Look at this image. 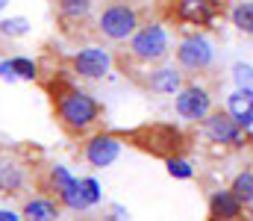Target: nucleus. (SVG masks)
<instances>
[{"instance_id": "f257e3e1", "label": "nucleus", "mask_w": 253, "mask_h": 221, "mask_svg": "<svg viewBox=\"0 0 253 221\" xmlns=\"http://www.w3.org/2000/svg\"><path fill=\"white\" fill-rule=\"evenodd\" d=\"M50 100H53V115H56L59 127L74 139L94 133L103 121L100 100L91 91L80 88L77 83H71V80L50 83Z\"/></svg>"}, {"instance_id": "f03ea898", "label": "nucleus", "mask_w": 253, "mask_h": 221, "mask_svg": "<svg viewBox=\"0 0 253 221\" xmlns=\"http://www.w3.org/2000/svg\"><path fill=\"white\" fill-rule=\"evenodd\" d=\"M174 53V39L165 24L159 21H141L138 30L126 39V56L138 65H159Z\"/></svg>"}, {"instance_id": "7ed1b4c3", "label": "nucleus", "mask_w": 253, "mask_h": 221, "mask_svg": "<svg viewBox=\"0 0 253 221\" xmlns=\"http://www.w3.org/2000/svg\"><path fill=\"white\" fill-rule=\"evenodd\" d=\"M138 24H141V12L132 0H106L94 21L97 33L112 44H124L138 30Z\"/></svg>"}, {"instance_id": "20e7f679", "label": "nucleus", "mask_w": 253, "mask_h": 221, "mask_svg": "<svg viewBox=\"0 0 253 221\" xmlns=\"http://www.w3.org/2000/svg\"><path fill=\"white\" fill-rule=\"evenodd\" d=\"M126 139L138 147V150H144L150 156H159V159H168L174 153H183V147H186V136L174 124H144V127L132 130Z\"/></svg>"}, {"instance_id": "39448f33", "label": "nucleus", "mask_w": 253, "mask_h": 221, "mask_svg": "<svg viewBox=\"0 0 253 221\" xmlns=\"http://www.w3.org/2000/svg\"><path fill=\"white\" fill-rule=\"evenodd\" d=\"M174 59L186 74H206L215 65V44L206 33L191 30L174 44Z\"/></svg>"}, {"instance_id": "423d86ee", "label": "nucleus", "mask_w": 253, "mask_h": 221, "mask_svg": "<svg viewBox=\"0 0 253 221\" xmlns=\"http://www.w3.org/2000/svg\"><path fill=\"white\" fill-rule=\"evenodd\" d=\"M200 130H203L206 142H212L218 147H227V150H242L245 142H248V130L227 109H212L200 121Z\"/></svg>"}, {"instance_id": "0eeeda50", "label": "nucleus", "mask_w": 253, "mask_h": 221, "mask_svg": "<svg viewBox=\"0 0 253 221\" xmlns=\"http://www.w3.org/2000/svg\"><path fill=\"white\" fill-rule=\"evenodd\" d=\"M115 68V56L112 50H106L103 44H85L77 47L71 56V74L80 80H103Z\"/></svg>"}, {"instance_id": "6e6552de", "label": "nucleus", "mask_w": 253, "mask_h": 221, "mask_svg": "<svg viewBox=\"0 0 253 221\" xmlns=\"http://www.w3.org/2000/svg\"><path fill=\"white\" fill-rule=\"evenodd\" d=\"M174 109H177V115H180L183 121H194V124H200V121L215 109L212 91H209L203 83H197V80L183 83V88L174 94Z\"/></svg>"}, {"instance_id": "1a4fd4ad", "label": "nucleus", "mask_w": 253, "mask_h": 221, "mask_svg": "<svg viewBox=\"0 0 253 221\" xmlns=\"http://www.w3.org/2000/svg\"><path fill=\"white\" fill-rule=\"evenodd\" d=\"M47 195H53V198L62 204V210L85 213L80 180H77L65 165H50V171H47Z\"/></svg>"}, {"instance_id": "9d476101", "label": "nucleus", "mask_w": 253, "mask_h": 221, "mask_svg": "<svg viewBox=\"0 0 253 221\" xmlns=\"http://www.w3.org/2000/svg\"><path fill=\"white\" fill-rule=\"evenodd\" d=\"M121 150H124V139L121 136L97 130V133L85 136V142H83V159L91 168H109L112 162H118Z\"/></svg>"}, {"instance_id": "9b49d317", "label": "nucleus", "mask_w": 253, "mask_h": 221, "mask_svg": "<svg viewBox=\"0 0 253 221\" xmlns=\"http://www.w3.org/2000/svg\"><path fill=\"white\" fill-rule=\"evenodd\" d=\"M183 83H186V71L180 68V65H165V62H159V65H150V71L144 77V88L147 91H153V94H177L180 88H183Z\"/></svg>"}, {"instance_id": "f8f14e48", "label": "nucleus", "mask_w": 253, "mask_h": 221, "mask_svg": "<svg viewBox=\"0 0 253 221\" xmlns=\"http://www.w3.org/2000/svg\"><path fill=\"white\" fill-rule=\"evenodd\" d=\"M245 213L248 210L236 198L233 189H218V192L209 195V219L212 221H236V219H242Z\"/></svg>"}, {"instance_id": "ddd939ff", "label": "nucleus", "mask_w": 253, "mask_h": 221, "mask_svg": "<svg viewBox=\"0 0 253 221\" xmlns=\"http://www.w3.org/2000/svg\"><path fill=\"white\" fill-rule=\"evenodd\" d=\"M174 15L189 27H206L215 18V0H177Z\"/></svg>"}, {"instance_id": "4468645a", "label": "nucleus", "mask_w": 253, "mask_h": 221, "mask_svg": "<svg viewBox=\"0 0 253 221\" xmlns=\"http://www.w3.org/2000/svg\"><path fill=\"white\" fill-rule=\"evenodd\" d=\"M59 213H62V204L53 195H33L21 207V219L30 221H56Z\"/></svg>"}, {"instance_id": "2eb2a0df", "label": "nucleus", "mask_w": 253, "mask_h": 221, "mask_svg": "<svg viewBox=\"0 0 253 221\" xmlns=\"http://www.w3.org/2000/svg\"><path fill=\"white\" fill-rule=\"evenodd\" d=\"M224 109H227L245 130L253 127V91L251 88H236V91H230Z\"/></svg>"}, {"instance_id": "dca6fc26", "label": "nucleus", "mask_w": 253, "mask_h": 221, "mask_svg": "<svg viewBox=\"0 0 253 221\" xmlns=\"http://www.w3.org/2000/svg\"><path fill=\"white\" fill-rule=\"evenodd\" d=\"M94 9V0H53V12L62 24H83Z\"/></svg>"}, {"instance_id": "f3484780", "label": "nucleus", "mask_w": 253, "mask_h": 221, "mask_svg": "<svg viewBox=\"0 0 253 221\" xmlns=\"http://www.w3.org/2000/svg\"><path fill=\"white\" fill-rule=\"evenodd\" d=\"M27 186V168L21 162H0V192L15 195Z\"/></svg>"}, {"instance_id": "a211bd4d", "label": "nucleus", "mask_w": 253, "mask_h": 221, "mask_svg": "<svg viewBox=\"0 0 253 221\" xmlns=\"http://www.w3.org/2000/svg\"><path fill=\"white\" fill-rule=\"evenodd\" d=\"M230 189L236 192V198L245 204V210L253 216V168H242V171L233 177Z\"/></svg>"}, {"instance_id": "6ab92c4d", "label": "nucleus", "mask_w": 253, "mask_h": 221, "mask_svg": "<svg viewBox=\"0 0 253 221\" xmlns=\"http://www.w3.org/2000/svg\"><path fill=\"white\" fill-rule=\"evenodd\" d=\"M230 24L245 33V36H253V0H236L233 9H230Z\"/></svg>"}, {"instance_id": "aec40b11", "label": "nucleus", "mask_w": 253, "mask_h": 221, "mask_svg": "<svg viewBox=\"0 0 253 221\" xmlns=\"http://www.w3.org/2000/svg\"><path fill=\"white\" fill-rule=\"evenodd\" d=\"M165 168H168V174H171L174 180H191V177H194V165H191L183 153L168 156V159H165Z\"/></svg>"}, {"instance_id": "412c9836", "label": "nucleus", "mask_w": 253, "mask_h": 221, "mask_svg": "<svg viewBox=\"0 0 253 221\" xmlns=\"http://www.w3.org/2000/svg\"><path fill=\"white\" fill-rule=\"evenodd\" d=\"M30 33V21L27 18H3L0 21V36H6V39H21V36H27Z\"/></svg>"}, {"instance_id": "4be33fe9", "label": "nucleus", "mask_w": 253, "mask_h": 221, "mask_svg": "<svg viewBox=\"0 0 253 221\" xmlns=\"http://www.w3.org/2000/svg\"><path fill=\"white\" fill-rule=\"evenodd\" d=\"M80 189H83V204H85V210H91V207L100 204V183H97L94 177H83V180H80Z\"/></svg>"}, {"instance_id": "5701e85b", "label": "nucleus", "mask_w": 253, "mask_h": 221, "mask_svg": "<svg viewBox=\"0 0 253 221\" xmlns=\"http://www.w3.org/2000/svg\"><path fill=\"white\" fill-rule=\"evenodd\" d=\"M12 68H15L18 80H27V83H33L39 77V65L33 59H27V56H12Z\"/></svg>"}, {"instance_id": "b1692460", "label": "nucleus", "mask_w": 253, "mask_h": 221, "mask_svg": "<svg viewBox=\"0 0 253 221\" xmlns=\"http://www.w3.org/2000/svg\"><path fill=\"white\" fill-rule=\"evenodd\" d=\"M233 80H236V88H251L253 91V68L245 62H236L233 65Z\"/></svg>"}, {"instance_id": "393cba45", "label": "nucleus", "mask_w": 253, "mask_h": 221, "mask_svg": "<svg viewBox=\"0 0 253 221\" xmlns=\"http://www.w3.org/2000/svg\"><path fill=\"white\" fill-rule=\"evenodd\" d=\"M0 80H9V83L18 80L15 77V68H12V59H0Z\"/></svg>"}, {"instance_id": "a878e982", "label": "nucleus", "mask_w": 253, "mask_h": 221, "mask_svg": "<svg viewBox=\"0 0 253 221\" xmlns=\"http://www.w3.org/2000/svg\"><path fill=\"white\" fill-rule=\"evenodd\" d=\"M21 216L18 213H12V210H0V221H18Z\"/></svg>"}, {"instance_id": "bb28decb", "label": "nucleus", "mask_w": 253, "mask_h": 221, "mask_svg": "<svg viewBox=\"0 0 253 221\" xmlns=\"http://www.w3.org/2000/svg\"><path fill=\"white\" fill-rule=\"evenodd\" d=\"M9 3H12V0H0V12H3V9H6Z\"/></svg>"}]
</instances>
